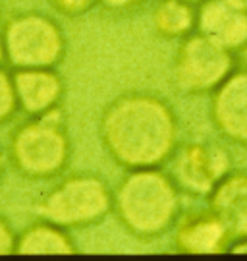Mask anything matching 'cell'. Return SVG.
<instances>
[{"instance_id": "cell-1", "label": "cell", "mask_w": 247, "mask_h": 261, "mask_svg": "<svg viewBox=\"0 0 247 261\" xmlns=\"http://www.w3.org/2000/svg\"><path fill=\"white\" fill-rule=\"evenodd\" d=\"M99 134L112 161L126 170L162 167L180 141L174 109L162 97L128 91L110 101L101 114Z\"/></svg>"}, {"instance_id": "cell-2", "label": "cell", "mask_w": 247, "mask_h": 261, "mask_svg": "<svg viewBox=\"0 0 247 261\" xmlns=\"http://www.w3.org/2000/svg\"><path fill=\"white\" fill-rule=\"evenodd\" d=\"M112 211L131 236L155 240L182 213V192L162 167L133 168L114 190Z\"/></svg>"}, {"instance_id": "cell-3", "label": "cell", "mask_w": 247, "mask_h": 261, "mask_svg": "<svg viewBox=\"0 0 247 261\" xmlns=\"http://www.w3.org/2000/svg\"><path fill=\"white\" fill-rule=\"evenodd\" d=\"M72 161V138L62 107L18 124L8 141V163L21 178L52 180Z\"/></svg>"}, {"instance_id": "cell-4", "label": "cell", "mask_w": 247, "mask_h": 261, "mask_svg": "<svg viewBox=\"0 0 247 261\" xmlns=\"http://www.w3.org/2000/svg\"><path fill=\"white\" fill-rule=\"evenodd\" d=\"M114 192L91 172H75L62 178L37 201V215L50 223L70 228H85L101 223L112 211Z\"/></svg>"}, {"instance_id": "cell-5", "label": "cell", "mask_w": 247, "mask_h": 261, "mask_svg": "<svg viewBox=\"0 0 247 261\" xmlns=\"http://www.w3.org/2000/svg\"><path fill=\"white\" fill-rule=\"evenodd\" d=\"M6 64L18 68H56L66 56L64 29L43 12H19L2 29Z\"/></svg>"}, {"instance_id": "cell-6", "label": "cell", "mask_w": 247, "mask_h": 261, "mask_svg": "<svg viewBox=\"0 0 247 261\" xmlns=\"http://www.w3.org/2000/svg\"><path fill=\"white\" fill-rule=\"evenodd\" d=\"M236 70V53L199 31L183 37L172 60V82L185 95L212 93Z\"/></svg>"}, {"instance_id": "cell-7", "label": "cell", "mask_w": 247, "mask_h": 261, "mask_svg": "<svg viewBox=\"0 0 247 261\" xmlns=\"http://www.w3.org/2000/svg\"><path fill=\"white\" fill-rule=\"evenodd\" d=\"M166 172L183 196L209 197L222 178L232 170V157L226 147L207 141L178 143L166 161Z\"/></svg>"}, {"instance_id": "cell-8", "label": "cell", "mask_w": 247, "mask_h": 261, "mask_svg": "<svg viewBox=\"0 0 247 261\" xmlns=\"http://www.w3.org/2000/svg\"><path fill=\"white\" fill-rule=\"evenodd\" d=\"M211 120L224 140L247 147V68H238L212 91Z\"/></svg>"}, {"instance_id": "cell-9", "label": "cell", "mask_w": 247, "mask_h": 261, "mask_svg": "<svg viewBox=\"0 0 247 261\" xmlns=\"http://www.w3.org/2000/svg\"><path fill=\"white\" fill-rule=\"evenodd\" d=\"M172 228L180 253H224L232 242L226 224L211 207L180 213Z\"/></svg>"}, {"instance_id": "cell-10", "label": "cell", "mask_w": 247, "mask_h": 261, "mask_svg": "<svg viewBox=\"0 0 247 261\" xmlns=\"http://www.w3.org/2000/svg\"><path fill=\"white\" fill-rule=\"evenodd\" d=\"M195 31L238 55L247 45V10L228 0H203L197 4Z\"/></svg>"}, {"instance_id": "cell-11", "label": "cell", "mask_w": 247, "mask_h": 261, "mask_svg": "<svg viewBox=\"0 0 247 261\" xmlns=\"http://www.w3.org/2000/svg\"><path fill=\"white\" fill-rule=\"evenodd\" d=\"M19 111L28 116H41L60 107L66 85L54 68H18L12 72Z\"/></svg>"}, {"instance_id": "cell-12", "label": "cell", "mask_w": 247, "mask_h": 261, "mask_svg": "<svg viewBox=\"0 0 247 261\" xmlns=\"http://www.w3.org/2000/svg\"><path fill=\"white\" fill-rule=\"evenodd\" d=\"M209 207L226 224L232 242L247 238V170H230L209 194Z\"/></svg>"}, {"instance_id": "cell-13", "label": "cell", "mask_w": 247, "mask_h": 261, "mask_svg": "<svg viewBox=\"0 0 247 261\" xmlns=\"http://www.w3.org/2000/svg\"><path fill=\"white\" fill-rule=\"evenodd\" d=\"M70 232L58 224L39 219L16 236V253H77Z\"/></svg>"}, {"instance_id": "cell-14", "label": "cell", "mask_w": 247, "mask_h": 261, "mask_svg": "<svg viewBox=\"0 0 247 261\" xmlns=\"http://www.w3.org/2000/svg\"><path fill=\"white\" fill-rule=\"evenodd\" d=\"M153 29L158 37L182 41L197 29V6L185 0H158L153 12Z\"/></svg>"}, {"instance_id": "cell-15", "label": "cell", "mask_w": 247, "mask_h": 261, "mask_svg": "<svg viewBox=\"0 0 247 261\" xmlns=\"http://www.w3.org/2000/svg\"><path fill=\"white\" fill-rule=\"evenodd\" d=\"M19 111L18 95L12 80V72L0 66V124L8 122Z\"/></svg>"}, {"instance_id": "cell-16", "label": "cell", "mask_w": 247, "mask_h": 261, "mask_svg": "<svg viewBox=\"0 0 247 261\" xmlns=\"http://www.w3.org/2000/svg\"><path fill=\"white\" fill-rule=\"evenodd\" d=\"M50 8H54L58 14L68 16V18H77L93 10L101 0H46Z\"/></svg>"}, {"instance_id": "cell-17", "label": "cell", "mask_w": 247, "mask_h": 261, "mask_svg": "<svg viewBox=\"0 0 247 261\" xmlns=\"http://www.w3.org/2000/svg\"><path fill=\"white\" fill-rule=\"evenodd\" d=\"M16 230L12 228L10 221L0 215V255H8L16 253Z\"/></svg>"}, {"instance_id": "cell-18", "label": "cell", "mask_w": 247, "mask_h": 261, "mask_svg": "<svg viewBox=\"0 0 247 261\" xmlns=\"http://www.w3.org/2000/svg\"><path fill=\"white\" fill-rule=\"evenodd\" d=\"M149 0H101V4L108 12H133L135 8H141Z\"/></svg>"}, {"instance_id": "cell-19", "label": "cell", "mask_w": 247, "mask_h": 261, "mask_svg": "<svg viewBox=\"0 0 247 261\" xmlns=\"http://www.w3.org/2000/svg\"><path fill=\"white\" fill-rule=\"evenodd\" d=\"M228 252H232V253H247V238H239V240L230 242Z\"/></svg>"}, {"instance_id": "cell-20", "label": "cell", "mask_w": 247, "mask_h": 261, "mask_svg": "<svg viewBox=\"0 0 247 261\" xmlns=\"http://www.w3.org/2000/svg\"><path fill=\"white\" fill-rule=\"evenodd\" d=\"M4 170H6V155H4V151L0 147V180L4 176Z\"/></svg>"}, {"instance_id": "cell-21", "label": "cell", "mask_w": 247, "mask_h": 261, "mask_svg": "<svg viewBox=\"0 0 247 261\" xmlns=\"http://www.w3.org/2000/svg\"><path fill=\"white\" fill-rule=\"evenodd\" d=\"M6 62V48H4V41H2V35H0V66Z\"/></svg>"}, {"instance_id": "cell-22", "label": "cell", "mask_w": 247, "mask_h": 261, "mask_svg": "<svg viewBox=\"0 0 247 261\" xmlns=\"http://www.w3.org/2000/svg\"><path fill=\"white\" fill-rule=\"evenodd\" d=\"M238 55H239V58L243 60V66H245V68H247V45H245V47H243V48H241V50H239Z\"/></svg>"}, {"instance_id": "cell-23", "label": "cell", "mask_w": 247, "mask_h": 261, "mask_svg": "<svg viewBox=\"0 0 247 261\" xmlns=\"http://www.w3.org/2000/svg\"><path fill=\"white\" fill-rule=\"evenodd\" d=\"M228 2H232V4H236V6H239V8L247 10V0H228Z\"/></svg>"}, {"instance_id": "cell-24", "label": "cell", "mask_w": 247, "mask_h": 261, "mask_svg": "<svg viewBox=\"0 0 247 261\" xmlns=\"http://www.w3.org/2000/svg\"><path fill=\"white\" fill-rule=\"evenodd\" d=\"M185 2H191V4H195V6H197V4H201L203 0H185Z\"/></svg>"}]
</instances>
